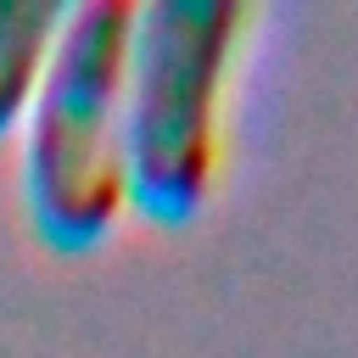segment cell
<instances>
[{
  "instance_id": "cell-1",
  "label": "cell",
  "mask_w": 358,
  "mask_h": 358,
  "mask_svg": "<svg viewBox=\"0 0 358 358\" xmlns=\"http://www.w3.org/2000/svg\"><path fill=\"white\" fill-rule=\"evenodd\" d=\"M134 17L140 6L129 0L67 6L39 90L22 112V185L50 241H95L129 201L123 95Z\"/></svg>"
},
{
  "instance_id": "cell-2",
  "label": "cell",
  "mask_w": 358,
  "mask_h": 358,
  "mask_svg": "<svg viewBox=\"0 0 358 358\" xmlns=\"http://www.w3.org/2000/svg\"><path fill=\"white\" fill-rule=\"evenodd\" d=\"M235 22V6L201 0H168L134 17L123 151L129 196H140L151 213L173 218L207 196L218 157V84Z\"/></svg>"
},
{
  "instance_id": "cell-3",
  "label": "cell",
  "mask_w": 358,
  "mask_h": 358,
  "mask_svg": "<svg viewBox=\"0 0 358 358\" xmlns=\"http://www.w3.org/2000/svg\"><path fill=\"white\" fill-rule=\"evenodd\" d=\"M62 17V0H0V134L28 112Z\"/></svg>"
}]
</instances>
